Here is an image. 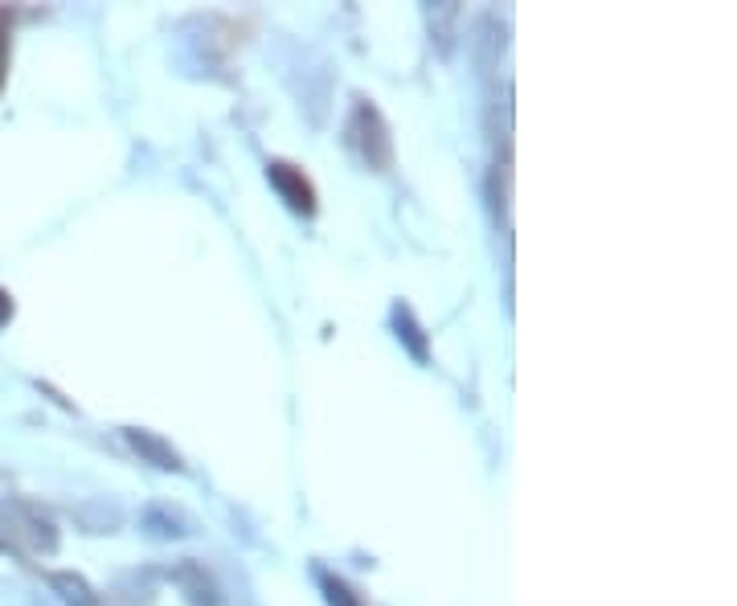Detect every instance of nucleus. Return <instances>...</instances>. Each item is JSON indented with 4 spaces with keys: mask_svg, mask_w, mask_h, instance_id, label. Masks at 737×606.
I'll return each instance as SVG.
<instances>
[{
    "mask_svg": "<svg viewBox=\"0 0 737 606\" xmlns=\"http://www.w3.org/2000/svg\"><path fill=\"white\" fill-rule=\"evenodd\" d=\"M9 312H13V307H9V300H4V291H0V320L9 316Z\"/></svg>",
    "mask_w": 737,
    "mask_h": 606,
    "instance_id": "obj_1",
    "label": "nucleus"
}]
</instances>
